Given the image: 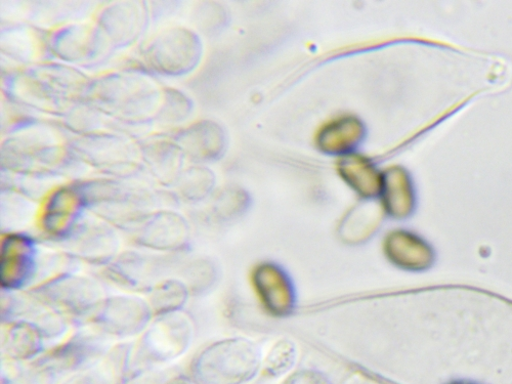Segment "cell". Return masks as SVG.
I'll list each match as a JSON object with an SVG mask.
<instances>
[{"instance_id":"1","label":"cell","mask_w":512,"mask_h":384,"mask_svg":"<svg viewBox=\"0 0 512 384\" xmlns=\"http://www.w3.org/2000/svg\"><path fill=\"white\" fill-rule=\"evenodd\" d=\"M263 355L253 341L232 337L201 351L191 364L197 384H245L260 372Z\"/></svg>"},{"instance_id":"23","label":"cell","mask_w":512,"mask_h":384,"mask_svg":"<svg viewBox=\"0 0 512 384\" xmlns=\"http://www.w3.org/2000/svg\"><path fill=\"white\" fill-rule=\"evenodd\" d=\"M215 184V179L205 169H192L180 181V192L189 201H200L206 198Z\"/></svg>"},{"instance_id":"3","label":"cell","mask_w":512,"mask_h":384,"mask_svg":"<svg viewBox=\"0 0 512 384\" xmlns=\"http://www.w3.org/2000/svg\"><path fill=\"white\" fill-rule=\"evenodd\" d=\"M32 294L53 311L77 317L95 314L104 301L103 290L97 282L68 273L42 283Z\"/></svg>"},{"instance_id":"11","label":"cell","mask_w":512,"mask_h":384,"mask_svg":"<svg viewBox=\"0 0 512 384\" xmlns=\"http://www.w3.org/2000/svg\"><path fill=\"white\" fill-rule=\"evenodd\" d=\"M190 239V230L186 221L174 212H158L136 233L138 245L160 252H177L186 248Z\"/></svg>"},{"instance_id":"14","label":"cell","mask_w":512,"mask_h":384,"mask_svg":"<svg viewBox=\"0 0 512 384\" xmlns=\"http://www.w3.org/2000/svg\"><path fill=\"white\" fill-rule=\"evenodd\" d=\"M382 206L395 219H407L415 208L416 198L413 185L405 173L391 170L382 177L380 191Z\"/></svg>"},{"instance_id":"9","label":"cell","mask_w":512,"mask_h":384,"mask_svg":"<svg viewBox=\"0 0 512 384\" xmlns=\"http://www.w3.org/2000/svg\"><path fill=\"white\" fill-rule=\"evenodd\" d=\"M199 53V42L193 34L186 30H175L154 42L148 58L159 71L183 74L196 64Z\"/></svg>"},{"instance_id":"19","label":"cell","mask_w":512,"mask_h":384,"mask_svg":"<svg viewBox=\"0 0 512 384\" xmlns=\"http://www.w3.org/2000/svg\"><path fill=\"white\" fill-rule=\"evenodd\" d=\"M181 145L194 158H216L224 148V136L219 126L200 123L184 133Z\"/></svg>"},{"instance_id":"4","label":"cell","mask_w":512,"mask_h":384,"mask_svg":"<svg viewBox=\"0 0 512 384\" xmlns=\"http://www.w3.org/2000/svg\"><path fill=\"white\" fill-rule=\"evenodd\" d=\"M149 302L134 295H116L103 301L94 314L95 325L104 333L119 338L133 337L151 324Z\"/></svg>"},{"instance_id":"6","label":"cell","mask_w":512,"mask_h":384,"mask_svg":"<svg viewBox=\"0 0 512 384\" xmlns=\"http://www.w3.org/2000/svg\"><path fill=\"white\" fill-rule=\"evenodd\" d=\"M104 346L99 337L79 333L33 363L63 378L97 364L105 352Z\"/></svg>"},{"instance_id":"22","label":"cell","mask_w":512,"mask_h":384,"mask_svg":"<svg viewBox=\"0 0 512 384\" xmlns=\"http://www.w3.org/2000/svg\"><path fill=\"white\" fill-rule=\"evenodd\" d=\"M297 350L291 340L280 339L266 357H263L264 372L270 377H281L288 373L296 363Z\"/></svg>"},{"instance_id":"13","label":"cell","mask_w":512,"mask_h":384,"mask_svg":"<svg viewBox=\"0 0 512 384\" xmlns=\"http://www.w3.org/2000/svg\"><path fill=\"white\" fill-rule=\"evenodd\" d=\"M85 206L77 189H61L48 201L42 227L55 238L68 239L75 231L81 208Z\"/></svg>"},{"instance_id":"27","label":"cell","mask_w":512,"mask_h":384,"mask_svg":"<svg viewBox=\"0 0 512 384\" xmlns=\"http://www.w3.org/2000/svg\"><path fill=\"white\" fill-rule=\"evenodd\" d=\"M445 384H481V383L476 382V381H472V380L458 379V380L449 381V382H447Z\"/></svg>"},{"instance_id":"8","label":"cell","mask_w":512,"mask_h":384,"mask_svg":"<svg viewBox=\"0 0 512 384\" xmlns=\"http://www.w3.org/2000/svg\"><path fill=\"white\" fill-rule=\"evenodd\" d=\"M251 282L263 308L276 317L289 315L295 305V287L292 279L280 266L263 263L254 268Z\"/></svg>"},{"instance_id":"17","label":"cell","mask_w":512,"mask_h":384,"mask_svg":"<svg viewBox=\"0 0 512 384\" xmlns=\"http://www.w3.org/2000/svg\"><path fill=\"white\" fill-rule=\"evenodd\" d=\"M364 135L363 124L356 118H339L326 125L319 138L320 148L328 153H345L357 146Z\"/></svg>"},{"instance_id":"15","label":"cell","mask_w":512,"mask_h":384,"mask_svg":"<svg viewBox=\"0 0 512 384\" xmlns=\"http://www.w3.org/2000/svg\"><path fill=\"white\" fill-rule=\"evenodd\" d=\"M132 353L119 350L105 362L72 374L62 384H121L131 374Z\"/></svg>"},{"instance_id":"29","label":"cell","mask_w":512,"mask_h":384,"mask_svg":"<svg viewBox=\"0 0 512 384\" xmlns=\"http://www.w3.org/2000/svg\"><path fill=\"white\" fill-rule=\"evenodd\" d=\"M2 384H22V383L17 380L5 377V378H3Z\"/></svg>"},{"instance_id":"24","label":"cell","mask_w":512,"mask_h":384,"mask_svg":"<svg viewBox=\"0 0 512 384\" xmlns=\"http://www.w3.org/2000/svg\"><path fill=\"white\" fill-rule=\"evenodd\" d=\"M246 205L242 192L233 189L219 194L211 205V216L219 222H228L240 215Z\"/></svg>"},{"instance_id":"25","label":"cell","mask_w":512,"mask_h":384,"mask_svg":"<svg viewBox=\"0 0 512 384\" xmlns=\"http://www.w3.org/2000/svg\"><path fill=\"white\" fill-rule=\"evenodd\" d=\"M281 384H330V382L323 373L304 369L289 375Z\"/></svg>"},{"instance_id":"28","label":"cell","mask_w":512,"mask_h":384,"mask_svg":"<svg viewBox=\"0 0 512 384\" xmlns=\"http://www.w3.org/2000/svg\"><path fill=\"white\" fill-rule=\"evenodd\" d=\"M135 384H160V383L158 382V380L156 378H152V379L146 378L145 380L139 381Z\"/></svg>"},{"instance_id":"16","label":"cell","mask_w":512,"mask_h":384,"mask_svg":"<svg viewBox=\"0 0 512 384\" xmlns=\"http://www.w3.org/2000/svg\"><path fill=\"white\" fill-rule=\"evenodd\" d=\"M45 337L35 324L18 321L7 332L4 350L8 358L17 362L35 360L44 351Z\"/></svg>"},{"instance_id":"7","label":"cell","mask_w":512,"mask_h":384,"mask_svg":"<svg viewBox=\"0 0 512 384\" xmlns=\"http://www.w3.org/2000/svg\"><path fill=\"white\" fill-rule=\"evenodd\" d=\"M38 270L35 242L24 235L11 234L3 240L0 282L7 291L23 289L34 280Z\"/></svg>"},{"instance_id":"2","label":"cell","mask_w":512,"mask_h":384,"mask_svg":"<svg viewBox=\"0 0 512 384\" xmlns=\"http://www.w3.org/2000/svg\"><path fill=\"white\" fill-rule=\"evenodd\" d=\"M193 338V322L186 314L158 316L145 330L132 355L131 376L139 377L155 366L178 360L187 353Z\"/></svg>"},{"instance_id":"18","label":"cell","mask_w":512,"mask_h":384,"mask_svg":"<svg viewBox=\"0 0 512 384\" xmlns=\"http://www.w3.org/2000/svg\"><path fill=\"white\" fill-rule=\"evenodd\" d=\"M339 170L348 185L364 198L380 195L382 176L365 158L350 156L341 161Z\"/></svg>"},{"instance_id":"26","label":"cell","mask_w":512,"mask_h":384,"mask_svg":"<svg viewBox=\"0 0 512 384\" xmlns=\"http://www.w3.org/2000/svg\"><path fill=\"white\" fill-rule=\"evenodd\" d=\"M164 384H197L194 379L185 377V376H178L175 378H172L168 381H166Z\"/></svg>"},{"instance_id":"12","label":"cell","mask_w":512,"mask_h":384,"mask_svg":"<svg viewBox=\"0 0 512 384\" xmlns=\"http://www.w3.org/2000/svg\"><path fill=\"white\" fill-rule=\"evenodd\" d=\"M68 239L72 254L91 265H110L119 246L115 234L100 225L77 227Z\"/></svg>"},{"instance_id":"5","label":"cell","mask_w":512,"mask_h":384,"mask_svg":"<svg viewBox=\"0 0 512 384\" xmlns=\"http://www.w3.org/2000/svg\"><path fill=\"white\" fill-rule=\"evenodd\" d=\"M383 254L396 269L412 274L429 272L438 262V252L431 242L404 229L388 234L383 242Z\"/></svg>"},{"instance_id":"10","label":"cell","mask_w":512,"mask_h":384,"mask_svg":"<svg viewBox=\"0 0 512 384\" xmlns=\"http://www.w3.org/2000/svg\"><path fill=\"white\" fill-rule=\"evenodd\" d=\"M165 262L157 256L127 252L118 256L107 269L108 277L130 290L151 291L165 274Z\"/></svg>"},{"instance_id":"21","label":"cell","mask_w":512,"mask_h":384,"mask_svg":"<svg viewBox=\"0 0 512 384\" xmlns=\"http://www.w3.org/2000/svg\"><path fill=\"white\" fill-rule=\"evenodd\" d=\"M182 280L187 285L191 294H203L217 283V266L208 259L199 258L192 260L184 266Z\"/></svg>"},{"instance_id":"20","label":"cell","mask_w":512,"mask_h":384,"mask_svg":"<svg viewBox=\"0 0 512 384\" xmlns=\"http://www.w3.org/2000/svg\"><path fill=\"white\" fill-rule=\"evenodd\" d=\"M149 304L157 316L181 312L191 294L183 280L164 279L151 291Z\"/></svg>"}]
</instances>
